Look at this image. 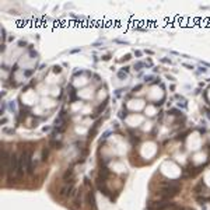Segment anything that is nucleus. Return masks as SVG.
<instances>
[{"instance_id": "1", "label": "nucleus", "mask_w": 210, "mask_h": 210, "mask_svg": "<svg viewBox=\"0 0 210 210\" xmlns=\"http://www.w3.org/2000/svg\"><path fill=\"white\" fill-rule=\"evenodd\" d=\"M179 182L177 181H172V182H168L165 186L160 191V196L164 199H170V198H174L175 195H178V192H179Z\"/></svg>"}, {"instance_id": "2", "label": "nucleus", "mask_w": 210, "mask_h": 210, "mask_svg": "<svg viewBox=\"0 0 210 210\" xmlns=\"http://www.w3.org/2000/svg\"><path fill=\"white\" fill-rule=\"evenodd\" d=\"M71 188H73V182H64V185L60 188L59 195L62 196V198H64V196L71 195Z\"/></svg>"}, {"instance_id": "3", "label": "nucleus", "mask_w": 210, "mask_h": 210, "mask_svg": "<svg viewBox=\"0 0 210 210\" xmlns=\"http://www.w3.org/2000/svg\"><path fill=\"white\" fill-rule=\"evenodd\" d=\"M135 67L137 70H140V67H143V63H137V64H135Z\"/></svg>"}, {"instance_id": "4", "label": "nucleus", "mask_w": 210, "mask_h": 210, "mask_svg": "<svg viewBox=\"0 0 210 210\" xmlns=\"http://www.w3.org/2000/svg\"><path fill=\"white\" fill-rule=\"evenodd\" d=\"M119 77L123 78V77H125V73H123V71H120V73H119Z\"/></svg>"}]
</instances>
